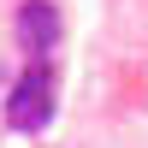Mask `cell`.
<instances>
[{
    "instance_id": "7a4b0ae2",
    "label": "cell",
    "mask_w": 148,
    "mask_h": 148,
    "mask_svg": "<svg viewBox=\"0 0 148 148\" xmlns=\"http://www.w3.org/2000/svg\"><path fill=\"white\" fill-rule=\"evenodd\" d=\"M12 30H18V47H24L30 59H47L53 42H59V12H53V0H24L18 18H12Z\"/></svg>"
},
{
    "instance_id": "6da1fadb",
    "label": "cell",
    "mask_w": 148,
    "mask_h": 148,
    "mask_svg": "<svg viewBox=\"0 0 148 148\" xmlns=\"http://www.w3.org/2000/svg\"><path fill=\"white\" fill-rule=\"evenodd\" d=\"M6 125H12V130H30V136L53 125V71H47L42 59L12 83V95H6Z\"/></svg>"
}]
</instances>
